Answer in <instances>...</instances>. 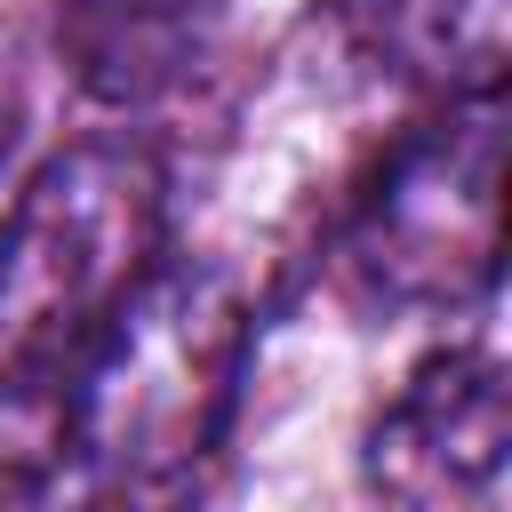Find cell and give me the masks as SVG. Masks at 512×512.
Segmentation results:
<instances>
[{
  "label": "cell",
  "instance_id": "6da1fadb",
  "mask_svg": "<svg viewBox=\"0 0 512 512\" xmlns=\"http://www.w3.org/2000/svg\"><path fill=\"white\" fill-rule=\"evenodd\" d=\"M168 256V176L144 136H72L0 216V512L64 440V392L112 312Z\"/></svg>",
  "mask_w": 512,
  "mask_h": 512
},
{
  "label": "cell",
  "instance_id": "7a4b0ae2",
  "mask_svg": "<svg viewBox=\"0 0 512 512\" xmlns=\"http://www.w3.org/2000/svg\"><path fill=\"white\" fill-rule=\"evenodd\" d=\"M248 368V304L208 264H152L64 392L48 480L8 512H200Z\"/></svg>",
  "mask_w": 512,
  "mask_h": 512
},
{
  "label": "cell",
  "instance_id": "3957f363",
  "mask_svg": "<svg viewBox=\"0 0 512 512\" xmlns=\"http://www.w3.org/2000/svg\"><path fill=\"white\" fill-rule=\"evenodd\" d=\"M504 256V80L448 88L376 176L352 192L336 232V280L368 312H464L496 288Z\"/></svg>",
  "mask_w": 512,
  "mask_h": 512
},
{
  "label": "cell",
  "instance_id": "277c9868",
  "mask_svg": "<svg viewBox=\"0 0 512 512\" xmlns=\"http://www.w3.org/2000/svg\"><path fill=\"white\" fill-rule=\"evenodd\" d=\"M504 440V368L448 344L384 400L360 464L384 512H504Z\"/></svg>",
  "mask_w": 512,
  "mask_h": 512
},
{
  "label": "cell",
  "instance_id": "5b68a950",
  "mask_svg": "<svg viewBox=\"0 0 512 512\" xmlns=\"http://www.w3.org/2000/svg\"><path fill=\"white\" fill-rule=\"evenodd\" d=\"M56 48L104 104H152L168 80H184L200 24L216 0H48Z\"/></svg>",
  "mask_w": 512,
  "mask_h": 512
},
{
  "label": "cell",
  "instance_id": "8992f818",
  "mask_svg": "<svg viewBox=\"0 0 512 512\" xmlns=\"http://www.w3.org/2000/svg\"><path fill=\"white\" fill-rule=\"evenodd\" d=\"M16 80H8V64H0V160H8V144H16Z\"/></svg>",
  "mask_w": 512,
  "mask_h": 512
}]
</instances>
